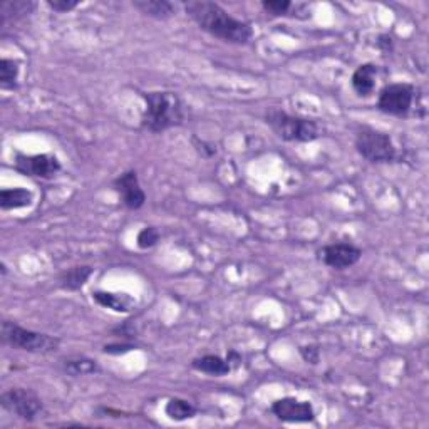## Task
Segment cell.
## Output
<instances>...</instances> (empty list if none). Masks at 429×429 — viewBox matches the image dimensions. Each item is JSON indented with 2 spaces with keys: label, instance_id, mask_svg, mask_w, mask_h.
<instances>
[{
  "label": "cell",
  "instance_id": "6da1fadb",
  "mask_svg": "<svg viewBox=\"0 0 429 429\" xmlns=\"http://www.w3.org/2000/svg\"><path fill=\"white\" fill-rule=\"evenodd\" d=\"M188 14L202 31L230 44H248L253 37V31L244 20L235 19L218 3L208 0H191L185 6Z\"/></svg>",
  "mask_w": 429,
  "mask_h": 429
},
{
  "label": "cell",
  "instance_id": "4316f807",
  "mask_svg": "<svg viewBox=\"0 0 429 429\" xmlns=\"http://www.w3.org/2000/svg\"><path fill=\"white\" fill-rule=\"evenodd\" d=\"M134 346L133 344H111V346H104L106 354H126V352L133 351Z\"/></svg>",
  "mask_w": 429,
  "mask_h": 429
},
{
  "label": "cell",
  "instance_id": "484cf974",
  "mask_svg": "<svg viewBox=\"0 0 429 429\" xmlns=\"http://www.w3.org/2000/svg\"><path fill=\"white\" fill-rule=\"evenodd\" d=\"M195 146H197V150L202 153L205 158H211V156L216 155V146L211 143H206V141H199V139L195 138Z\"/></svg>",
  "mask_w": 429,
  "mask_h": 429
},
{
  "label": "cell",
  "instance_id": "ac0fdd59",
  "mask_svg": "<svg viewBox=\"0 0 429 429\" xmlns=\"http://www.w3.org/2000/svg\"><path fill=\"white\" fill-rule=\"evenodd\" d=\"M164 413H167L168 418L173 419V421H185V419L193 418V416L197 414V407L191 405V402L185 401V399L173 398L167 402Z\"/></svg>",
  "mask_w": 429,
  "mask_h": 429
},
{
  "label": "cell",
  "instance_id": "30bf717a",
  "mask_svg": "<svg viewBox=\"0 0 429 429\" xmlns=\"http://www.w3.org/2000/svg\"><path fill=\"white\" fill-rule=\"evenodd\" d=\"M360 248L354 246L352 244H332L325 245L324 248L318 250V257L325 263L327 267L335 270L349 269V267L356 265L359 262Z\"/></svg>",
  "mask_w": 429,
  "mask_h": 429
},
{
  "label": "cell",
  "instance_id": "8992f818",
  "mask_svg": "<svg viewBox=\"0 0 429 429\" xmlns=\"http://www.w3.org/2000/svg\"><path fill=\"white\" fill-rule=\"evenodd\" d=\"M414 94L416 89L411 84H388V86L381 89L377 108H379V111L391 114V116L405 118L409 114L411 108H413Z\"/></svg>",
  "mask_w": 429,
  "mask_h": 429
},
{
  "label": "cell",
  "instance_id": "5bb4252c",
  "mask_svg": "<svg viewBox=\"0 0 429 429\" xmlns=\"http://www.w3.org/2000/svg\"><path fill=\"white\" fill-rule=\"evenodd\" d=\"M34 195L25 188H3L0 191V208L2 210H17L32 205Z\"/></svg>",
  "mask_w": 429,
  "mask_h": 429
},
{
  "label": "cell",
  "instance_id": "cb8c5ba5",
  "mask_svg": "<svg viewBox=\"0 0 429 429\" xmlns=\"http://www.w3.org/2000/svg\"><path fill=\"white\" fill-rule=\"evenodd\" d=\"M48 6L52 8V10L64 14V12H69L72 8L78 7L79 2L78 0H48Z\"/></svg>",
  "mask_w": 429,
  "mask_h": 429
},
{
  "label": "cell",
  "instance_id": "f1b7e54d",
  "mask_svg": "<svg viewBox=\"0 0 429 429\" xmlns=\"http://www.w3.org/2000/svg\"><path fill=\"white\" fill-rule=\"evenodd\" d=\"M227 360H228V364H230V366H239V364L241 363V358L239 354H237L235 351H230L227 356Z\"/></svg>",
  "mask_w": 429,
  "mask_h": 429
},
{
  "label": "cell",
  "instance_id": "3957f363",
  "mask_svg": "<svg viewBox=\"0 0 429 429\" xmlns=\"http://www.w3.org/2000/svg\"><path fill=\"white\" fill-rule=\"evenodd\" d=\"M0 334H2L3 344L14 347V349L34 352V354H50V352H56L59 344H61L57 337L24 329V327H20L19 324L10 321L2 322Z\"/></svg>",
  "mask_w": 429,
  "mask_h": 429
},
{
  "label": "cell",
  "instance_id": "ffe728a7",
  "mask_svg": "<svg viewBox=\"0 0 429 429\" xmlns=\"http://www.w3.org/2000/svg\"><path fill=\"white\" fill-rule=\"evenodd\" d=\"M17 78H19V64L12 59H2L0 61V87L15 89Z\"/></svg>",
  "mask_w": 429,
  "mask_h": 429
},
{
  "label": "cell",
  "instance_id": "7a4b0ae2",
  "mask_svg": "<svg viewBox=\"0 0 429 429\" xmlns=\"http://www.w3.org/2000/svg\"><path fill=\"white\" fill-rule=\"evenodd\" d=\"M144 101L146 109L141 118L144 129L151 133H163L169 127L183 125L185 109L176 92L151 91L144 94Z\"/></svg>",
  "mask_w": 429,
  "mask_h": 429
},
{
  "label": "cell",
  "instance_id": "83f0119b",
  "mask_svg": "<svg viewBox=\"0 0 429 429\" xmlns=\"http://www.w3.org/2000/svg\"><path fill=\"white\" fill-rule=\"evenodd\" d=\"M377 48H379L382 52H391V50H393V48H394L393 37L381 36L379 41H377Z\"/></svg>",
  "mask_w": 429,
  "mask_h": 429
},
{
  "label": "cell",
  "instance_id": "277c9868",
  "mask_svg": "<svg viewBox=\"0 0 429 429\" xmlns=\"http://www.w3.org/2000/svg\"><path fill=\"white\" fill-rule=\"evenodd\" d=\"M265 121L283 141L310 143L316 141L321 136V129H318L316 121L290 116V114L280 111V109H270L265 114Z\"/></svg>",
  "mask_w": 429,
  "mask_h": 429
},
{
  "label": "cell",
  "instance_id": "7c38bea8",
  "mask_svg": "<svg viewBox=\"0 0 429 429\" xmlns=\"http://www.w3.org/2000/svg\"><path fill=\"white\" fill-rule=\"evenodd\" d=\"M376 76L377 67L374 64H363L356 69L352 74V87L360 97H367L372 94L374 87H376Z\"/></svg>",
  "mask_w": 429,
  "mask_h": 429
},
{
  "label": "cell",
  "instance_id": "9c48e42d",
  "mask_svg": "<svg viewBox=\"0 0 429 429\" xmlns=\"http://www.w3.org/2000/svg\"><path fill=\"white\" fill-rule=\"evenodd\" d=\"M274 413L280 421L286 423H312L316 419V411L309 401H299L294 398H283L272 405Z\"/></svg>",
  "mask_w": 429,
  "mask_h": 429
},
{
  "label": "cell",
  "instance_id": "9a60e30c",
  "mask_svg": "<svg viewBox=\"0 0 429 429\" xmlns=\"http://www.w3.org/2000/svg\"><path fill=\"white\" fill-rule=\"evenodd\" d=\"M193 369H197L199 372L210 374V376H227L232 371V366L228 364L227 359L218 358V356H203V358L195 359L191 363Z\"/></svg>",
  "mask_w": 429,
  "mask_h": 429
},
{
  "label": "cell",
  "instance_id": "e0dca14e",
  "mask_svg": "<svg viewBox=\"0 0 429 429\" xmlns=\"http://www.w3.org/2000/svg\"><path fill=\"white\" fill-rule=\"evenodd\" d=\"M92 299L99 305H103V307L114 310V312H129L131 304H133L129 297L111 294V292H94Z\"/></svg>",
  "mask_w": 429,
  "mask_h": 429
},
{
  "label": "cell",
  "instance_id": "52a82bcc",
  "mask_svg": "<svg viewBox=\"0 0 429 429\" xmlns=\"http://www.w3.org/2000/svg\"><path fill=\"white\" fill-rule=\"evenodd\" d=\"M0 405L8 413L19 416L25 421H34L36 416L42 411V401L36 393L29 389L14 388L0 396Z\"/></svg>",
  "mask_w": 429,
  "mask_h": 429
},
{
  "label": "cell",
  "instance_id": "5b68a950",
  "mask_svg": "<svg viewBox=\"0 0 429 429\" xmlns=\"http://www.w3.org/2000/svg\"><path fill=\"white\" fill-rule=\"evenodd\" d=\"M356 150L371 163H389L396 158V146L389 134L374 127H363L356 136Z\"/></svg>",
  "mask_w": 429,
  "mask_h": 429
},
{
  "label": "cell",
  "instance_id": "ba28073f",
  "mask_svg": "<svg viewBox=\"0 0 429 429\" xmlns=\"http://www.w3.org/2000/svg\"><path fill=\"white\" fill-rule=\"evenodd\" d=\"M15 169L25 176L48 180L61 169V163L56 156L50 155H17Z\"/></svg>",
  "mask_w": 429,
  "mask_h": 429
},
{
  "label": "cell",
  "instance_id": "7402d4cb",
  "mask_svg": "<svg viewBox=\"0 0 429 429\" xmlns=\"http://www.w3.org/2000/svg\"><path fill=\"white\" fill-rule=\"evenodd\" d=\"M160 232H158V228H155V227H146V228H143L141 232L138 233V246L139 248H143V250H146V248H151V246H155L156 244H158L160 241Z\"/></svg>",
  "mask_w": 429,
  "mask_h": 429
},
{
  "label": "cell",
  "instance_id": "4fadbf2b",
  "mask_svg": "<svg viewBox=\"0 0 429 429\" xmlns=\"http://www.w3.org/2000/svg\"><path fill=\"white\" fill-rule=\"evenodd\" d=\"M133 6L144 15L158 20H167L176 14V7L168 0H134Z\"/></svg>",
  "mask_w": 429,
  "mask_h": 429
},
{
  "label": "cell",
  "instance_id": "d4e9b609",
  "mask_svg": "<svg viewBox=\"0 0 429 429\" xmlns=\"http://www.w3.org/2000/svg\"><path fill=\"white\" fill-rule=\"evenodd\" d=\"M300 356H302L305 363L317 364L318 359H321V351L316 346H304L300 347Z\"/></svg>",
  "mask_w": 429,
  "mask_h": 429
},
{
  "label": "cell",
  "instance_id": "603a6c76",
  "mask_svg": "<svg viewBox=\"0 0 429 429\" xmlns=\"http://www.w3.org/2000/svg\"><path fill=\"white\" fill-rule=\"evenodd\" d=\"M262 7L265 8V12H269L270 15L280 17L287 15L294 6H292V2H288V0H263Z\"/></svg>",
  "mask_w": 429,
  "mask_h": 429
},
{
  "label": "cell",
  "instance_id": "2e32d148",
  "mask_svg": "<svg viewBox=\"0 0 429 429\" xmlns=\"http://www.w3.org/2000/svg\"><path fill=\"white\" fill-rule=\"evenodd\" d=\"M92 275V269L87 265H78L72 267V269L62 272L61 277H59V283L66 290H79L84 287V283L87 282V279Z\"/></svg>",
  "mask_w": 429,
  "mask_h": 429
},
{
  "label": "cell",
  "instance_id": "d6986e66",
  "mask_svg": "<svg viewBox=\"0 0 429 429\" xmlns=\"http://www.w3.org/2000/svg\"><path fill=\"white\" fill-rule=\"evenodd\" d=\"M64 369H66V372L71 374V376H87V374L99 372V364L92 359L78 358L66 360Z\"/></svg>",
  "mask_w": 429,
  "mask_h": 429
},
{
  "label": "cell",
  "instance_id": "8fae6325",
  "mask_svg": "<svg viewBox=\"0 0 429 429\" xmlns=\"http://www.w3.org/2000/svg\"><path fill=\"white\" fill-rule=\"evenodd\" d=\"M114 188L120 193L122 205L129 208V210H139L146 203V193H144L141 185H139L138 173L133 171V169L116 178L114 180Z\"/></svg>",
  "mask_w": 429,
  "mask_h": 429
},
{
  "label": "cell",
  "instance_id": "44dd1931",
  "mask_svg": "<svg viewBox=\"0 0 429 429\" xmlns=\"http://www.w3.org/2000/svg\"><path fill=\"white\" fill-rule=\"evenodd\" d=\"M36 7L32 2H25V0H17V2H2L0 3V15L2 19L8 17V14H14L15 17L31 14L32 8Z\"/></svg>",
  "mask_w": 429,
  "mask_h": 429
}]
</instances>
